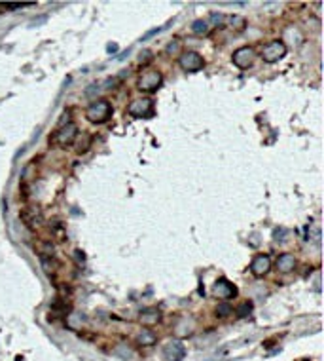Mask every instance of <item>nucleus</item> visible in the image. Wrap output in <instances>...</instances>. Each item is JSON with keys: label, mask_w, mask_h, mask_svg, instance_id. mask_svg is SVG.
Here are the masks:
<instances>
[{"label": "nucleus", "mask_w": 324, "mask_h": 361, "mask_svg": "<svg viewBox=\"0 0 324 361\" xmlns=\"http://www.w3.org/2000/svg\"><path fill=\"white\" fill-rule=\"evenodd\" d=\"M110 116H112V105L108 99L93 101L85 111V118L93 124H105L110 120Z\"/></svg>", "instance_id": "nucleus-1"}, {"label": "nucleus", "mask_w": 324, "mask_h": 361, "mask_svg": "<svg viewBox=\"0 0 324 361\" xmlns=\"http://www.w3.org/2000/svg\"><path fill=\"white\" fill-rule=\"evenodd\" d=\"M287 55V44L283 40H271L269 44H265L262 50V59L265 63H277Z\"/></svg>", "instance_id": "nucleus-2"}, {"label": "nucleus", "mask_w": 324, "mask_h": 361, "mask_svg": "<svg viewBox=\"0 0 324 361\" xmlns=\"http://www.w3.org/2000/svg\"><path fill=\"white\" fill-rule=\"evenodd\" d=\"M179 65L188 73H197L205 67V59L197 51H184V53H180Z\"/></svg>", "instance_id": "nucleus-3"}, {"label": "nucleus", "mask_w": 324, "mask_h": 361, "mask_svg": "<svg viewBox=\"0 0 324 361\" xmlns=\"http://www.w3.org/2000/svg\"><path fill=\"white\" fill-rule=\"evenodd\" d=\"M129 114L135 118H152L154 116V101L144 97V99H135L129 105Z\"/></svg>", "instance_id": "nucleus-4"}, {"label": "nucleus", "mask_w": 324, "mask_h": 361, "mask_svg": "<svg viewBox=\"0 0 324 361\" xmlns=\"http://www.w3.org/2000/svg\"><path fill=\"white\" fill-rule=\"evenodd\" d=\"M76 137H78V127H76V124L69 122L67 125H61L59 129L55 131L53 141H55L59 147H71L72 143L76 141Z\"/></svg>", "instance_id": "nucleus-5"}, {"label": "nucleus", "mask_w": 324, "mask_h": 361, "mask_svg": "<svg viewBox=\"0 0 324 361\" xmlns=\"http://www.w3.org/2000/svg\"><path fill=\"white\" fill-rule=\"evenodd\" d=\"M161 82H163V76L159 71H148V73H144L141 78H139V89H143V91H148V93H152V91H156L157 87L161 86Z\"/></svg>", "instance_id": "nucleus-6"}, {"label": "nucleus", "mask_w": 324, "mask_h": 361, "mask_svg": "<svg viewBox=\"0 0 324 361\" xmlns=\"http://www.w3.org/2000/svg\"><path fill=\"white\" fill-rule=\"evenodd\" d=\"M254 50L251 46H243V48H237L231 55V61L237 69H249L252 63H254Z\"/></svg>", "instance_id": "nucleus-7"}, {"label": "nucleus", "mask_w": 324, "mask_h": 361, "mask_svg": "<svg viewBox=\"0 0 324 361\" xmlns=\"http://www.w3.org/2000/svg\"><path fill=\"white\" fill-rule=\"evenodd\" d=\"M186 358V346L180 340H169L163 346V360L167 361H182Z\"/></svg>", "instance_id": "nucleus-8"}, {"label": "nucleus", "mask_w": 324, "mask_h": 361, "mask_svg": "<svg viewBox=\"0 0 324 361\" xmlns=\"http://www.w3.org/2000/svg\"><path fill=\"white\" fill-rule=\"evenodd\" d=\"M213 293H215V297H218V299L229 300L237 295V289H235L233 283H229L226 278H220V280H216L215 287H213Z\"/></svg>", "instance_id": "nucleus-9"}, {"label": "nucleus", "mask_w": 324, "mask_h": 361, "mask_svg": "<svg viewBox=\"0 0 324 361\" xmlns=\"http://www.w3.org/2000/svg\"><path fill=\"white\" fill-rule=\"evenodd\" d=\"M269 268H271V257L269 255H265V253H260V255H256L251 262V272L256 278H262L269 272Z\"/></svg>", "instance_id": "nucleus-10"}, {"label": "nucleus", "mask_w": 324, "mask_h": 361, "mask_svg": "<svg viewBox=\"0 0 324 361\" xmlns=\"http://www.w3.org/2000/svg\"><path fill=\"white\" fill-rule=\"evenodd\" d=\"M277 268L281 270V272H292L294 268H296V259H294V255H290V253H283V255H279V259H277Z\"/></svg>", "instance_id": "nucleus-11"}, {"label": "nucleus", "mask_w": 324, "mask_h": 361, "mask_svg": "<svg viewBox=\"0 0 324 361\" xmlns=\"http://www.w3.org/2000/svg\"><path fill=\"white\" fill-rule=\"evenodd\" d=\"M157 320H159V312L156 308H148V310H144V314L141 312V321L146 325H152L156 323Z\"/></svg>", "instance_id": "nucleus-12"}, {"label": "nucleus", "mask_w": 324, "mask_h": 361, "mask_svg": "<svg viewBox=\"0 0 324 361\" xmlns=\"http://www.w3.org/2000/svg\"><path fill=\"white\" fill-rule=\"evenodd\" d=\"M192 33L193 35H197V37L207 35V33H209V21H207V19H197V21H193Z\"/></svg>", "instance_id": "nucleus-13"}, {"label": "nucleus", "mask_w": 324, "mask_h": 361, "mask_svg": "<svg viewBox=\"0 0 324 361\" xmlns=\"http://www.w3.org/2000/svg\"><path fill=\"white\" fill-rule=\"evenodd\" d=\"M141 344H146V346H150V344H154L156 342V336H154V333H150L148 329H143V333L139 335V338H137Z\"/></svg>", "instance_id": "nucleus-14"}, {"label": "nucleus", "mask_w": 324, "mask_h": 361, "mask_svg": "<svg viewBox=\"0 0 324 361\" xmlns=\"http://www.w3.org/2000/svg\"><path fill=\"white\" fill-rule=\"evenodd\" d=\"M229 23H231V27H235L237 31H243V29H245V25H247L245 17H239V15H233V17L229 19Z\"/></svg>", "instance_id": "nucleus-15"}, {"label": "nucleus", "mask_w": 324, "mask_h": 361, "mask_svg": "<svg viewBox=\"0 0 324 361\" xmlns=\"http://www.w3.org/2000/svg\"><path fill=\"white\" fill-rule=\"evenodd\" d=\"M252 312V302H243L239 308H237V316L239 318H245V316H249Z\"/></svg>", "instance_id": "nucleus-16"}, {"label": "nucleus", "mask_w": 324, "mask_h": 361, "mask_svg": "<svg viewBox=\"0 0 324 361\" xmlns=\"http://www.w3.org/2000/svg\"><path fill=\"white\" fill-rule=\"evenodd\" d=\"M229 314H233V310H231L229 304H220V306L216 308V316H220V318H226Z\"/></svg>", "instance_id": "nucleus-17"}, {"label": "nucleus", "mask_w": 324, "mask_h": 361, "mask_svg": "<svg viewBox=\"0 0 324 361\" xmlns=\"http://www.w3.org/2000/svg\"><path fill=\"white\" fill-rule=\"evenodd\" d=\"M163 29H165V27H159V29H152V31H148V33L143 37V40H148L150 37H154V35H157V33H161Z\"/></svg>", "instance_id": "nucleus-18"}, {"label": "nucleus", "mask_w": 324, "mask_h": 361, "mask_svg": "<svg viewBox=\"0 0 324 361\" xmlns=\"http://www.w3.org/2000/svg\"><path fill=\"white\" fill-rule=\"evenodd\" d=\"M180 50V42H171L167 46V53H173V51H179Z\"/></svg>", "instance_id": "nucleus-19"}, {"label": "nucleus", "mask_w": 324, "mask_h": 361, "mask_svg": "<svg viewBox=\"0 0 324 361\" xmlns=\"http://www.w3.org/2000/svg\"><path fill=\"white\" fill-rule=\"evenodd\" d=\"M107 50H108V53H114V51H118V44H108Z\"/></svg>", "instance_id": "nucleus-20"}]
</instances>
